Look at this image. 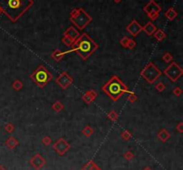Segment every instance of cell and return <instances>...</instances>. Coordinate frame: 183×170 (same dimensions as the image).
I'll return each mask as SVG.
<instances>
[{
	"instance_id": "obj_32",
	"label": "cell",
	"mask_w": 183,
	"mask_h": 170,
	"mask_svg": "<svg viewBox=\"0 0 183 170\" xmlns=\"http://www.w3.org/2000/svg\"><path fill=\"white\" fill-rule=\"evenodd\" d=\"M129 96H128V101L130 102H131V103H133V102H135L137 100V94H135V93H133V92H129Z\"/></svg>"
},
{
	"instance_id": "obj_4",
	"label": "cell",
	"mask_w": 183,
	"mask_h": 170,
	"mask_svg": "<svg viewBox=\"0 0 183 170\" xmlns=\"http://www.w3.org/2000/svg\"><path fill=\"white\" fill-rule=\"evenodd\" d=\"M30 79L34 81L40 88H45L46 86L53 80V75L43 65H38V68L30 75Z\"/></svg>"
},
{
	"instance_id": "obj_1",
	"label": "cell",
	"mask_w": 183,
	"mask_h": 170,
	"mask_svg": "<svg viewBox=\"0 0 183 170\" xmlns=\"http://www.w3.org/2000/svg\"><path fill=\"white\" fill-rule=\"evenodd\" d=\"M33 4V0H0V8L11 22L16 23Z\"/></svg>"
},
{
	"instance_id": "obj_26",
	"label": "cell",
	"mask_w": 183,
	"mask_h": 170,
	"mask_svg": "<svg viewBox=\"0 0 183 170\" xmlns=\"http://www.w3.org/2000/svg\"><path fill=\"white\" fill-rule=\"evenodd\" d=\"M162 58H163V62H166V63H171L173 61V56L172 55V54L169 53V52H165Z\"/></svg>"
},
{
	"instance_id": "obj_2",
	"label": "cell",
	"mask_w": 183,
	"mask_h": 170,
	"mask_svg": "<svg viewBox=\"0 0 183 170\" xmlns=\"http://www.w3.org/2000/svg\"><path fill=\"white\" fill-rule=\"evenodd\" d=\"M98 49V45L87 34L83 33L76 39L71 46V49L67 51V54L75 52L84 61L88 60Z\"/></svg>"
},
{
	"instance_id": "obj_15",
	"label": "cell",
	"mask_w": 183,
	"mask_h": 170,
	"mask_svg": "<svg viewBox=\"0 0 183 170\" xmlns=\"http://www.w3.org/2000/svg\"><path fill=\"white\" fill-rule=\"evenodd\" d=\"M156 30H157L156 26L155 24H153L151 22H148L144 26H142V31H144L148 36H152L156 32Z\"/></svg>"
},
{
	"instance_id": "obj_28",
	"label": "cell",
	"mask_w": 183,
	"mask_h": 170,
	"mask_svg": "<svg viewBox=\"0 0 183 170\" xmlns=\"http://www.w3.org/2000/svg\"><path fill=\"white\" fill-rule=\"evenodd\" d=\"M62 42L64 44V45H66L67 47H71L72 45H73V43H74L73 40H71V38H69L68 37H66V36H64V37H63Z\"/></svg>"
},
{
	"instance_id": "obj_14",
	"label": "cell",
	"mask_w": 183,
	"mask_h": 170,
	"mask_svg": "<svg viewBox=\"0 0 183 170\" xmlns=\"http://www.w3.org/2000/svg\"><path fill=\"white\" fill-rule=\"evenodd\" d=\"M64 36L68 37L69 38H71V40H73L75 42L76 39L80 37V32L74 26H70L69 28H67V30L64 32Z\"/></svg>"
},
{
	"instance_id": "obj_29",
	"label": "cell",
	"mask_w": 183,
	"mask_h": 170,
	"mask_svg": "<svg viewBox=\"0 0 183 170\" xmlns=\"http://www.w3.org/2000/svg\"><path fill=\"white\" fill-rule=\"evenodd\" d=\"M155 88H156V90L157 91V92L162 93V92H163V91L165 90L166 86H165L164 83H163V82H158L157 84L155 85Z\"/></svg>"
},
{
	"instance_id": "obj_39",
	"label": "cell",
	"mask_w": 183,
	"mask_h": 170,
	"mask_svg": "<svg viewBox=\"0 0 183 170\" xmlns=\"http://www.w3.org/2000/svg\"><path fill=\"white\" fill-rule=\"evenodd\" d=\"M142 170H153V169H151L149 167H145V168H143Z\"/></svg>"
},
{
	"instance_id": "obj_37",
	"label": "cell",
	"mask_w": 183,
	"mask_h": 170,
	"mask_svg": "<svg viewBox=\"0 0 183 170\" xmlns=\"http://www.w3.org/2000/svg\"><path fill=\"white\" fill-rule=\"evenodd\" d=\"M159 13H160V12H153V13L149 14L148 16V18L151 21H156V20L158 19L159 15H160Z\"/></svg>"
},
{
	"instance_id": "obj_7",
	"label": "cell",
	"mask_w": 183,
	"mask_h": 170,
	"mask_svg": "<svg viewBox=\"0 0 183 170\" xmlns=\"http://www.w3.org/2000/svg\"><path fill=\"white\" fill-rule=\"evenodd\" d=\"M164 75L172 82H176L183 75L182 68L175 62L169 63L168 67L163 70Z\"/></svg>"
},
{
	"instance_id": "obj_3",
	"label": "cell",
	"mask_w": 183,
	"mask_h": 170,
	"mask_svg": "<svg viewBox=\"0 0 183 170\" xmlns=\"http://www.w3.org/2000/svg\"><path fill=\"white\" fill-rule=\"evenodd\" d=\"M102 90L115 102L118 101L125 93L130 92L127 86L116 75L111 77V79L102 87Z\"/></svg>"
},
{
	"instance_id": "obj_30",
	"label": "cell",
	"mask_w": 183,
	"mask_h": 170,
	"mask_svg": "<svg viewBox=\"0 0 183 170\" xmlns=\"http://www.w3.org/2000/svg\"><path fill=\"white\" fill-rule=\"evenodd\" d=\"M123 157H124V159L126 160H128V161H130V160H132V159H134V157H135V155H134V153L131 151H127L124 152V154H123Z\"/></svg>"
},
{
	"instance_id": "obj_22",
	"label": "cell",
	"mask_w": 183,
	"mask_h": 170,
	"mask_svg": "<svg viewBox=\"0 0 183 170\" xmlns=\"http://www.w3.org/2000/svg\"><path fill=\"white\" fill-rule=\"evenodd\" d=\"M52 109H53V111H55L56 112H61L64 109V103L62 102H60V101H57V102H55L53 104H52Z\"/></svg>"
},
{
	"instance_id": "obj_17",
	"label": "cell",
	"mask_w": 183,
	"mask_h": 170,
	"mask_svg": "<svg viewBox=\"0 0 183 170\" xmlns=\"http://www.w3.org/2000/svg\"><path fill=\"white\" fill-rule=\"evenodd\" d=\"M67 55V51L66 52H63V51H61L60 49H55L54 50V52L52 53V55H51V58L55 61V62H60V61H62L63 59H64V57L65 56Z\"/></svg>"
},
{
	"instance_id": "obj_25",
	"label": "cell",
	"mask_w": 183,
	"mask_h": 170,
	"mask_svg": "<svg viewBox=\"0 0 183 170\" xmlns=\"http://www.w3.org/2000/svg\"><path fill=\"white\" fill-rule=\"evenodd\" d=\"M121 137L123 141H130L132 138V135L129 130H123L121 133Z\"/></svg>"
},
{
	"instance_id": "obj_31",
	"label": "cell",
	"mask_w": 183,
	"mask_h": 170,
	"mask_svg": "<svg viewBox=\"0 0 183 170\" xmlns=\"http://www.w3.org/2000/svg\"><path fill=\"white\" fill-rule=\"evenodd\" d=\"M14 129H15L14 125L12 124V123H10V122L6 123V124L5 125V130L8 134H12V133L14 131Z\"/></svg>"
},
{
	"instance_id": "obj_24",
	"label": "cell",
	"mask_w": 183,
	"mask_h": 170,
	"mask_svg": "<svg viewBox=\"0 0 183 170\" xmlns=\"http://www.w3.org/2000/svg\"><path fill=\"white\" fill-rule=\"evenodd\" d=\"M12 87H13L15 91L22 90L23 87V83L21 81V80H15L13 82V84H12Z\"/></svg>"
},
{
	"instance_id": "obj_16",
	"label": "cell",
	"mask_w": 183,
	"mask_h": 170,
	"mask_svg": "<svg viewBox=\"0 0 183 170\" xmlns=\"http://www.w3.org/2000/svg\"><path fill=\"white\" fill-rule=\"evenodd\" d=\"M157 138L162 143H166L171 138V133L168 132L165 128H162L160 131L157 133Z\"/></svg>"
},
{
	"instance_id": "obj_41",
	"label": "cell",
	"mask_w": 183,
	"mask_h": 170,
	"mask_svg": "<svg viewBox=\"0 0 183 170\" xmlns=\"http://www.w3.org/2000/svg\"><path fill=\"white\" fill-rule=\"evenodd\" d=\"M115 3H120V2H122V0H114Z\"/></svg>"
},
{
	"instance_id": "obj_10",
	"label": "cell",
	"mask_w": 183,
	"mask_h": 170,
	"mask_svg": "<svg viewBox=\"0 0 183 170\" xmlns=\"http://www.w3.org/2000/svg\"><path fill=\"white\" fill-rule=\"evenodd\" d=\"M46 159L40 153H36L30 159V164L35 170H40L46 165Z\"/></svg>"
},
{
	"instance_id": "obj_33",
	"label": "cell",
	"mask_w": 183,
	"mask_h": 170,
	"mask_svg": "<svg viewBox=\"0 0 183 170\" xmlns=\"http://www.w3.org/2000/svg\"><path fill=\"white\" fill-rule=\"evenodd\" d=\"M41 142H42V143H43L45 146H49V145L52 143V138L49 136H44V137L42 138Z\"/></svg>"
},
{
	"instance_id": "obj_6",
	"label": "cell",
	"mask_w": 183,
	"mask_h": 170,
	"mask_svg": "<svg viewBox=\"0 0 183 170\" xmlns=\"http://www.w3.org/2000/svg\"><path fill=\"white\" fill-rule=\"evenodd\" d=\"M70 21L75 28L83 30L93 21L91 15H90L83 8H79V12L74 17H70Z\"/></svg>"
},
{
	"instance_id": "obj_40",
	"label": "cell",
	"mask_w": 183,
	"mask_h": 170,
	"mask_svg": "<svg viewBox=\"0 0 183 170\" xmlns=\"http://www.w3.org/2000/svg\"><path fill=\"white\" fill-rule=\"evenodd\" d=\"M0 170H7L4 166H0Z\"/></svg>"
},
{
	"instance_id": "obj_35",
	"label": "cell",
	"mask_w": 183,
	"mask_h": 170,
	"mask_svg": "<svg viewBox=\"0 0 183 170\" xmlns=\"http://www.w3.org/2000/svg\"><path fill=\"white\" fill-rule=\"evenodd\" d=\"M129 38H130V37H126V36H124L123 37L121 38L120 44H121V45H122L123 47H124V48L127 47V44H128V42H129Z\"/></svg>"
},
{
	"instance_id": "obj_11",
	"label": "cell",
	"mask_w": 183,
	"mask_h": 170,
	"mask_svg": "<svg viewBox=\"0 0 183 170\" xmlns=\"http://www.w3.org/2000/svg\"><path fill=\"white\" fill-rule=\"evenodd\" d=\"M126 30L131 36H133V37H136L142 31V26L137 23V20H132L127 25Z\"/></svg>"
},
{
	"instance_id": "obj_20",
	"label": "cell",
	"mask_w": 183,
	"mask_h": 170,
	"mask_svg": "<svg viewBox=\"0 0 183 170\" xmlns=\"http://www.w3.org/2000/svg\"><path fill=\"white\" fill-rule=\"evenodd\" d=\"M164 16L169 20V21H173L177 16H178V12L175 11V9L173 7H170L167 11L165 12Z\"/></svg>"
},
{
	"instance_id": "obj_27",
	"label": "cell",
	"mask_w": 183,
	"mask_h": 170,
	"mask_svg": "<svg viewBox=\"0 0 183 170\" xmlns=\"http://www.w3.org/2000/svg\"><path fill=\"white\" fill-rule=\"evenodd\" d=\"M107 118L112 122H115L118 119V113L115 111H111V112H109L108 114H107Z\"/></svg>"
},
{
	"instance_id": "obj_5",
	"label": "cell",
	"mask_w": 183,
	"mask_h": 170,
	"mask_svg": "<svg viewBox=\"0 0 183 170\" xmlns=\"http://www.w3.org/2000/svg\"><path fill=\"white\" fill-rule=\"evenodd\" d=\"M162 75V71L152 62H148L140 72V76L149 84H154Z\"/></svg>"
},
{
	"instance_id": "obj_19",
	"label": "cell",
	"mask_w": 183,
	"mask_h": 170,
	"mask_svg": "<svg viewBox=\"0 0 183 170\" xmlns=\"http://www.w3.org/2000/svg\"><path fill=\"white\" fill-rule=\"evenodd\" d=\"M80 170H102V168L94 160H90L81 168Z\"/></svg>"
},
{
	"instance_id": "obj_42",
	"label": "cell",
	"mask_w": 183,
	"mask_h": 170,
	"mask_svg": "<svg viewBox=\"0 0 183 170\" xmlns=\"http://www.w3.org/2000/svg\"><path fill=\"white\" fill-rule=\"evenodd\" d=\"M2 13H3V12H2V10H1V8H0V15H1Z\"/></svg>"
},
{
	"instance_id": "obj_9",
	"label": "cell",
	"mask_w": 183,
	"mask_h": 170,
	"mask_svg": "<svg viewBox=\"0 0 183 170\" xmlns=\"http://www.w3.org/2000/svg\"><path fill=\"white\" fill-rule=\"evenodd\" d=\"M53 149H54L55 151L57 152V154L59 156H64L68 151L69 150L71 149V144L69 143L64 138L61 137V138H59L57 141L54 143Z\"/></svg>"
},
{
	"instance_id": "obj_12",
	"label": "cell",
	"mask_w": 183,
	"mask_h": 170,
	"mask_svg": "<svg viewBox=\"0 0 183 170\" xmlns=\"http://www.w3.org/2000/svg\"><path fill=\"white\" fill-rule=\"evenodd\" d=\"M143 11L145 12L148 15H149L153 12H160L162 11V7L155 0H150L148 3L143 7Z\"/></svg>"
},
{
	"instance_id": "obj_8",
	"label": "cell",
	"mask_w": 183,
	"mask_h": 170,
	"mask_svg": "<svg viewBox=\"0 0 183 170\" xmlns=\"http://www.w3.org/2000/svg\"><path fill=\"white\" fill-rule=\"evenodd\" d=\"M56 82L62 89L65 90V89L68 88L69 87H71L72 85L73 79L71 75H69L66 71H63L56 79Z\"/></svg>"
},
{
	"instance_id": "obj_36",
	"label": "cell",
	"mask_w": 183,
	"mask_h": 170,
	"mask_svg": "<svg viewBox=\"0 0 183 170\" xmlns=\"http://www.w3.org/2000/svg\"><path fill=\"white\" fill-rule=\"evenodd\" d=\"M172 93H173V94L175 95V96H177V97H179V96H181V94H182V89L181 88V87H175L173 91H172Z\"/></svg>"
},
{
	"instance_id": "obj_38",
	"label": "cell",
	"mask_w": 183,
	"mask_h": 170,
	"mask_svg": "<svg viewBox=\"0 0 183 170\" xmlns=\"http://www.w3.org/2000/svg\"><path fill=\"white\" fill-rule=\"evenodd\" d=\"M176 130L180 133V134H182L183 133V122H180L178 123L176 126Z\"/></svg>"
},
{
	"instance_id": "obj_23",
	"label": "cell",
	"mask_w": 183,
	"mask_h": 170,
	"mask_svg": "<svg viewBox=\"0 0 183 170\" xmlns=\"http://www.w3.org/2000/svg\"><path fill=\"white\" fill-rule=\"evenodd\" d=\"M81 133L86 136V137H90L91 136H93L94 134V128L90 126H86L82 130H81Z\"/></svg>"
},
{
	"instance_id": "obj_43",
	"label": "cell",
	"mask_w": 183,
	"mask_h": 170,
	"mask_svg": "<svg viewBox=\"0 0 183 170\" xmlns=\"http://www.w3.org/2000/svg\"><path fill=\"white\" fill-rule=\"evenodd\" d=\"M71 170H74V169H71Z\"/></svg>"
},
{
	"instance_id": "obj_18",
	"label": "cell",
	"mask_w": 183,
	"mask_h": 170,
	"mask_svg": "<svg viewBox=\"0 0 183 170\" xmlns=\"http://www.w3.org/2000/svg\"><path fill=\"white\" fill-rule=\"evenodd\" d=\"M19 141L14 137V136H9L6 141H5V145L6 147L10 150H13L14 148H16L19 145Z\"/></svg>"
},
{
	"instance_id": "obj_13",
	"label": "cell",
	"mask_w": 183,
	"mask_h": 170,
	"mask_svg": "<svg viewBox=\"0 0 183 170\" xmlns=\"http://www.w3.org/2000/svg\"><path fill=\"white\" fill-rule=\"evenodd\" d=\"M97 95H98V94L97 93V91L91 89V90L85 92V94L82 95L81 98H82V100L86 102L87 104H90V103H92V102L96 100V98L97 97Z\"/></svg>"
},
{
	"instance_id": "obj_21",
	"label": "cell",
	"mask_w": 183,
	"mask_h": 170,
	"mask_svg": "<svg viewBox=\"0 0 183 170\" xmlns=\"http://www.w3.org/2000/svg\"><path fill=\"white\" fill-rule=\"evenodd\" d=\"M153 36L155 37V38L157 40V41H163L166 38V33L163 30H160V29H157L156 30V32L153 34Z\"/></svg>"
},
{
	"instance_id": "obj_34",
	"label": "cell",
	"mask_w": 183,
	"mask_h": 170,
	"mask_svg": "<svg viewBox=\"0 0 183 170\" xmlns=\"http://www.w3.org/2000/svg\"><path fill=\"white\" fill-rule=\"evenodd\" d=\"M136 45H137V42H136L133 38H129V42H128V44H127V47H126V48L132 50L133 48L136 47Z\"/></svg>"
}]
</instances>
